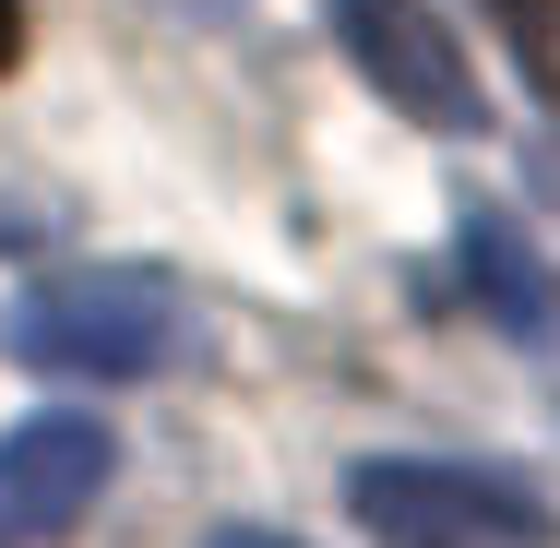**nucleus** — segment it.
Segmentation results:
<instances>
[{"label":"nucleus","mask_w":560,"mask_h":548,"mask_svg":"<svg viewBox=\"0 0 560 548\" xmlns=\"http://www.w3.org/2000/svg\"><path fill=\"white\" fill-rule=\"evenodd\" d=\"M335 36L406 119H430V131H477V119H489L477 108V72L453 60V36H442L430 0H335Z\"/></svg>","instance_id":"7ed1b4c3"},{"label":"nucleus","mask_w":560,"mask_h":548,"mask_svg":"<svg viewBox=\"0 0 560 548\" xmlns=\"http://www.w3.org/2000/svg\"><path fill=\"white\" fill-rule=\"evenodd\" d=\"M489 24H501V48L525 60V84L560 108V0H477Z\"/></svg>","instance_id":"423d86ee"},{"label":"nucleus","mask_w":560,"mask_h":548,"mask_svg":"<svg viewBox=\"0 0 560 548\" xmlns=\"http://www.w3.org/2000/svg\"><path fill=\"white\" fill-rule=\"evenodd\" d=\"M108 465H119V441L96 430V418H24V430L0 441V548L72 537V525L96 513Z\"/></svg>","instance_id":"20e7f679"},{"label":"nucleus","mask_w":560,"mask_h":548,"mask_svg":"<svg viewBox=\"0 0 560 548\" xmlns=\"http://www.w3.org/2000/svg\"><path fill=\"white\" fill-rule=\"evenodd\" d=\"M346 513L382 548H549V501L489 477V465H430V453H394V465H358L346 477Z\"/></svg>","instance_id":"f03ea898"},{"label":"nucleus","mask_w":560,"mask_h":548,"mask_svg":"<svg viewBox=\"0 0 560 548\" xmlns=\"http://www.w3.org/2000/svg\"><path fill=\"white\" fill-rule=\"evenodd\" d=\"M24 60V0H0V72Z\"/></svg>","instance_id":"6e6552de"},{"label":"nucleus","mask_w":560,"mask_h":548,"mask_svg":"<svg viewBox=\"0 0 560 548\" xmlns=\"http://www.w3.org/2000/svg\"><path fill=\"white\" fill-rule=\"evenodd\" d=\"M465 287L489 299V323H501V334H560V287H549V263H537V250H525L501 215L465 226Z\"/></svg>","instance_id":"39448f33"},{"label":"nucleus","mask_w":560,"mask_h":548,"mask_svg":"<svg viewBox=\"0 0 560 548\" xmlns=\"http://www.w3.org/2000/svg\"><path fill=\"white\" fill-rule=\"evenodd\" d=\"M167 346H179V299L143 263H72V275H36L12 299V358L24 370L143 382V370H167Z\"/></svg>","instance_id":"f257e3e1"},{"label":"nucleus","mask_w":560,"mask_h":548,"mask_svg":"<svg viewBox=\"0 0 560 548\" xmlns=\"http://www.w3.org/2000/svg\"><path fill=\"white\" fill-rule=\"evenodd\" d=\"M203 548H299V537H275V525H226V537H203Z\"/></svg>","instance_id":"0eeeda50"}]
</instances>
